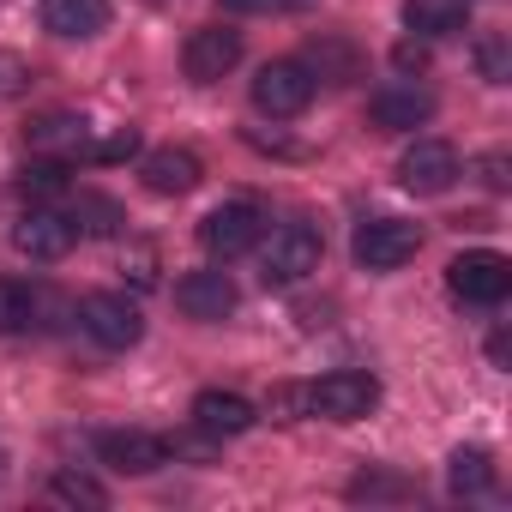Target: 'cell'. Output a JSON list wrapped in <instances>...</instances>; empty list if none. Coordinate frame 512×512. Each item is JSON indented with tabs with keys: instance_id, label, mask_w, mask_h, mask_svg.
<instances>
[{
	"instance_id": "4fadbf2b",
	"label": "cell",
	"mask_w": 512,
	"mask_h": 512,
	"mask_svg": "<svg viewBox=\"0 0 512 512\" xmlns=\"http://www.w3.org/2000/svg\"><path fill=\"white\" fill-rule=\"evenodd\" d=\"M139 175H145V187L151 193H163V199H181V193H193L199 187V157L193 151H181V145H163V151H151L145 163H139Z\"/></svg>"
},
{
	"instance_id": "484cf974",
	"label": "cell",
	"mask_w": 512,
	"mask_h": 512,
	"mask_svg": "<svg viewBox=\"0 0 512 512\" xmlns=\"http://www.w3.org/2000/svg\"><path fill=\"white\" fill-rule=\"evenodd\" d=\"M31 187H37V193H55V187H61V163H55V157H49V163H31V169H25V193H31Z\"/></svg>"
},
{
	"instance_id": "ffe728a7",
	"label": "cell",
	"mask_w": 512,
	"mask_h": 512,
	"mask_svg": "<svg viewBox=\"0 0 512 512\" xmlns=\"http://www.w3.org/2000/svg\"><path fill=\"white\" fill-rule=\"evenodd\" d=\"M31 314H37L31 290H19V284L0 278V332H25V326H31Z\"/></svg>"
},
{
	"instance_id": "5bb4252c",
	"label": "cell",
	"mask_w": 512,
	"mask_h": 512,
	"mask_svg": "<svg viewBox=\"0 0 512 512\" xmlns=\"http://www.w3.org/2000/svg\"><path fill=\"white\" fill-rule=\"evenodd\" d=\"M25 139H31V151H43V157H79V151L91 145V127H85L79 115H67V109H49V115H37V121L25 127Z\"/></svg>"
},
{
	"instance_id": "7c38bea8",
	"label": "cell",
	"mask_w": 512,
	"mask_h": 512,
	"mask_svg": "<svg viewBox=\"0 0 512 512\" xmlns=\"http://www.w3.org/2000/svg\"><path fill=\"white\" fill-rule=\"evenodd\" d=\"M97 458L127 470V476H145V470H157L169 458V446L157 434H139V428H109V434H97Z\"/></svg>"
},
{
	"instance_id": "6da1fadb",
	"label": "cell",
	"mask_w": 512,
	"mask_h": 512,
	"mask_svg": "<svg viewBox=\"0 0 512 512\" xmlns=\"http://www.w3.org/2000/svg\"><path fill=\"white\" fill-rule=\"evenodd\" d=\"M320 253H326V241H320L308 223L272 229V241L260 247V278H266V290H290V284H302L308 272H320Z\"/></svg>"
},
{
	"instance_id": "7402d4cb",
	"label": "cell",
	"mask_w": 512,
	"mask_h": 512,
	"mask_svg": "<svg viewBox=\"0 0 512 512\" xmlns=\"http://www.w3.org/2000/svg\"><path fill=\"white\" fill-rule=\"evenodd\" d=\"M139 151V127H115L109 139H91L85 145V157H97V163H121V157H133Z\"/></svg>"
},
{
	"instance_id": "44dd1931",
	"label": "cell",
	"mask_w": 512,
	"mask_h": 512,
	"mask_svg": "<svg viewBox=\"0 0 512 512\" xmlns=\"http://www.w3.org/2000/svg\"><path fill=\"white\" fill-rule=\"evenodd\" d=\"M476 67H482V79H488V85H506V79H512L506 37H482V43H476Z\"/></svg>"
},
{
	"instance_id": "8fae6325",
	"label": "cell",
	"mask_w": 512,
	"mask_h": 512,
	"mask_svg": "<svg viewBox=\"0 0 512 512\" xmlns=\"http://www.w3.org/2000/svg\"><path fill=\"white\" fill-rule=\"evenodd\" d=\"M175 308L187 320H229L235 314V284L223 272H187L175 284Z\"/></svg>"
},
{
	"instance_id": "603a6c76",
	"label": "cell",
	"mask_w": 512,
	"mask_h": 512,
	"mask_svg": "<svg viewBox=\"0 0 512 512\" xmlns=\"http://www.w3.org/2000/svg\"><path fill=\"white\" fill-rule=\"evenodd\" d=\"M25 91H31V67H25V55L0 49V103H7V97H25Z\"/></svg>"
},
{
	"instance_id": "cb8c5ba5",
	"label": "cell",
	"mask_w": 512,
	"mask_h": 512,
	"mask_svg": "<svg viewBox=\"0 0 512 512\" xmlns=\"http://www.w3.org/2000/svg\"><path fill=\"white\" fill-rule=\"evenodd\" d=\"M49 494H55V500H85V506H103V488H97L91 476H55V482H49Z\"/></svg>"
},
{
	"instance_id": "d4e9b609",
	"label": "cell",
	"mask_w": 512,
	"mask_h": 512,
	"mask_svg": "<svg viewBox=\"0 0 512 512\" xmlns=\"http://www.w3.org/2000/svg\"><path fill=\"white\" fill-rule=\"evenodd\" d=\"M229 13H308L314 0H223Z\"/></svg>"
},
{
	"instance_id": "83f0119b",
	"label": "cell",
	"mask_w": 512,
	"mask_h": 512,
	"mask_svg": "<svg viewBox=\"0 0 512 512\" xmlns=\"http://www.w3.org/2000/svg\"><path fill=\"white\" fill-rule=\"evenodd\" d=\"M482 181H488V187H506V157H500V151L482 157Z\"/></svg>"
},
{
	"instance_id": "9a60e30c",
	"label": "cell",
	"mask_w": 512,
	"mask_h": 512,
	"mask_svg": "<svg viewBox=\"0 0 512 512\" xmlns=\"http://www.w3.org/2000/svg\"><path fill=\"white\" fill-rule=\"evenodd\" d=\"M43 25L55 37H97L109 31V0H43Z\"/></svg>"
},
{
	"instance_id": "d6986e66",
	"label": "cell",
	"mask_w": 512,
	"mask_h": 512,
	"mask_svg": "<svg viewBox=\"0 0 512 512\" xmlns=\"http://www.w3.org/2000/svg\"><path fill=\"white\" fill-rule=\"evenodd\" d=\"M446 482H452L458 494H476V488H488V482H494V464H488V452H482V446H458V452H452V470H446Z\"/></svg>"
},
{
	"instance_id": "277c9868",
	"label": "cell",
	"mask_w": 512,
	"mask_h": 512,
	"mask_svg": "<svg viewBox=\"0 0 512 512\" xmlns=\"http://www.w3.org/2000/svg\"><path fill=\"white\" fill-rule=\"evenodd\" d=\"M314 103V73L302 61H272L260 67V79H253V109L272 115V121H290Z\"/></svg>"
},
{
	"instance_id": "e0dca14e",
	"label": "cell",
	"mask_w": 512,
	"mask_h": 512,
	"mask_svg": "<svg viewBox=\"0 0 512 512\" xmlns=\"http://www.w3.org/2000/svg\"><path fill=\"white\" fill-rule=\"evenodd\" d=\"M368 115H374L380 127H422V121L434 115V97L416 91V85H392V91H380V97L368 103Z\"/></svg>"
},
{
	"instance_id": "8992f818",
	"label": "cell",
	"mask_w": 512,
	"mask_h": 512,
	"mask_svg": "<svg viewBox=\"0 0 512 512\" xmlns=\"http://www.w3.org/2000/svg\"><path fill=\"white\" fill-rule=\"evenodd\" d=\"M380 404V380L374 374H326L320 386H308V410L326 416V422H362L368 410Z\"/></svg>"
},
{
	"instance_id": "ac0fdd59",
	"label": "cell",
	"mask_w": 512,
	"mask_h": 512,
	"mask_svg": "<svg viewBox=\"0 0 512 512\" xmlns=\"http://www.w3.org/2000/svg\"><path fill=\"white\" fill-rule=\"evenodd\" d=\"M470 19V0H404V25L416 37H452Z\"/></svg>"
},
{
	"instance_id": "2e32d148",
	"label": "cell",
	"mask_w": 512,
	"mask_h": 512,
	"mask_svg": "<svg viewBox=\"0 0 512 512\" xmlns=\"http://www.w3.org/2000/svg\"><path fill=\"white\" fill-rule=\"evenodd\" d=\"M193 422L205 434H247L253 428V404L241 392H199L193 398Z\"/></svg>"
},
{
	"instance_id": "52a82bcc",
	"label": "cell",
	"mask_w": 512,
	"mask_h": 512,
	"mask_svg": "<svg viewBox=\"0 0 512 512\" xmlns=\"http://www.w3.org/2000/svg\"><path fill=\"white\" fill-rule=\"evenodd\" d=\"M79 320H85V332H91L103 350H133V344L145 338V320H139V308H133L127 296H109V290L85 296Z\"/></svg>"
},
{
	"instance_id": "4316f807",
	"label": "cell",
	"mask_w": 512,
	"mask_h": 512,
	"mask_svg": "<svg viewBox=\"0 0 512 512\" xmlns=\"http://www.w3.org/2000/svg\"><path fill=\"white\" fill-rule=\"evenodd\" d=\"M392 67H398V73H422V67H428V49L410 37V43H398V49H392Z\"/></svg>"
},
{
	"instance_id": "9c48e42d",
	"label": "cell",
	"mask_w": 512,
	"mask_h": 512,
	"mask_svg": "<svg viewBox=\"0 0 512 512\" xmlns=\"http://www.w3.org/2000/svg\"><path fill=\"white\" fill-rule=\"evenodd\" d=\"M398 181L410 193H446L458 181V151L446 139H416L404 157H398Z\"/></svg>"
},
{
	"instance_id": "5b68a950",
	"label": "cell",
	"mask_w": 512,
	"mask_h": 512,
	"mask_svg": "<svg viewBox=\"0 0 512 512\" xmlns=\"http://www.w3.org/2000/svg\"><path fill=\"white\" fill-rule=\"evenodd\" d=\"M416 247H422V229L404 223V217H374L356 229V266L368 272H398L404 260H416Z\"/></svg>"
},
{
	"instance_id": "ba28073f",
	"label": "cell",
	"mask_w": 512,
	"mask_h": 512,
	"mask_svg": "<svg viewBox=\"0 0 512 512\" xmlns=\"http://www.w3.org/2000/svg\"><path fill=\"white\" fill-rule=\"evenodd\" d=\"M235 61H241V31H229V25H205V31H193L187 49H181V67H187L193 85H217Z\"/></svg>"
},
{
	"instance_id": "3957f363",
	"label": "cell",
	"mask_w": 512,
	"mask_h": 512,
	"mask_svg": "<svg viewBox=\"0 0 512 512\" xmlns=\"http://www.w3.org/2000/svg\"><path fill=\"white\" fill-rule=\"evenodd\" d=\"M260 241H266V217L253 205H217L199 223V247L211 253V260H241V253H253Z\"/></svg>"
},
{
	"instance_id": "7a4b0ae2",
	"label": "cell",
	"mask_w": 512,
	"mask_h": 512,
	"mask_svg": "<svg viewBox=\"0 0 512 512\" xmlns=\"http://www.w3.org/2000/svg\"><path fill=\"white\" fill-rule=\"evenodd\" d=\"M446 284H452L458 302L494 308V302H506V290H512V260H506V253H494V247L458 253V260L446 266Z\"/></svg>"
},
{
	"instance_id": "30bf717a",
	"label": "cell",
	"mask_w": 512,
	"mask_h": 512,
	"mask_svg": "<svg viewBox=\"0 0 512 512\" xmlns=\"http://www.w3.org/2000/svg\"><path fill=\"white\" fill-rule=\"evenodd\" d=\"M73 241H79V223L61 217V211H25L19 229H13V247L25 260H67Z\"/></svg>"
}]
</instances>
